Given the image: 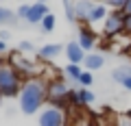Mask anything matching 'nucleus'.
<instances>
[{"label":"nucleus","mask_w":131,"mask_h":126,"mask_svg":"<svg viewBox=\"0 0 131 126\" xmlns=\"http://www.w3.org/2000/svg\"><path fill=\"white\" fill-rule=\"evenodd\" d=\"M48 83L44 78H37V76H28L22 85V91H20V111L24 115H35V113L42 111V104L48 100L46 93Z\"/></svg>","instance_id":"f257e3e1"},{"label":"nucleus","mask_w":131,"mask_h":126,"mask_svg":"<svg viewBox=\"0 0 131 126\" xmlns=\"http://www.w3.org/2000/svg\"><path fill=\"white\" fill-rule=\"evenodd\" d=\"M24 80L11 61H0V98H18Z\"/></svg>","instance_id":"f03ea898"},{"label":"nucleus","mask_w":131,"mask_h":126,"mask_svg":"<svg viewBox=\"0 0 131 126\" xmlns=\"http://www.w3.org/2000/svg\"><path fill=\"white\" fill-rule=\"evenodd\" d=\"M46 93H48V102L55 109H59V111H66L68 107H72V100H70L72 98V89L66 80L52 78L48 83V87H46Z\"/></svg>","instance_id":"7ed1b4c3"},{"label":"nucleus","mask_w":131,"mask_h":126,"mask_svg":"<svg viewBox=\"0 0 131 126\" xmlns=\"http://www.w3.org/2000/svg\"><path fill=\"white\" fill-rule=\"evenodd\" d=\"M125 24H127V15L122 11H112L107 20L103 22V33L107 37H118L125 33Z\"/></svg>","instance_id":"20e7f679"},{"label":"nucleus","mask_w":131,"mask_h":126,"mask_svg":"<svg viewBox=\"0 0 131 126\" xmlns=\"http://www.w3.org/2000/svg\"><path fill=\"white\" fill-rule=\"evenodd\" d=\"M39 126H66V113L55 107H46L39 111Z\"/></svg>","instance_id":"39448f33"},{"label":"nucleus","mask_w":131,"mask_h":126,"mask_svg":"<svg viewBox=\"0 0 131 126\" xmlns=\"http://www.w3.org/2000/svg\"><path fill=\"white\" fill-rule=\"evenodd\" d=\"M48 13H50V9H48L46 2H33V5H28V11H26V15H24V22L26 24H42V20L46 18Z\"/></svg>","instance_id":"423d86ee"},{"label":"nucleus","mask_w":131,"mask_h":126,"mask_svg":"<svg viewBox=\"0 0 131 126\" xmlns=\"http://www.w3.org/2000/svg\"><path fill=\"white\" fill-rule=\"evenodd\" d=\"M77 44H79L85 52L96 46V33L90 28V24H81L79 26V31H77Z\"/></svg>","instance_id":"0eeeda50"},{"label":"nucleus","mask_w":131,"mask_h":126,"mask_svg":"<svg viewBox=\"0 0 131 126\" xmlns=\"http://www.w3.org/2000/svg\"><path fill=\"white\" fill-rule=\"evenodd\" d=\"M63 54L68 57V61H70L72 65H83L88 52H85L77 41H68V44H66V48H63Z\"/></svg>","instance_id":"6e6552de"},{"label":"nucleus","mask_w":131,"mask_h":126,"mask_svg":"<svg viewBox=\"0 0 131 126\" xmlns=\"http://www.w3.org/2000/svg\"><path fill=\"white\" fill-rule=\"evenodd\" d=\"M112 78L116 80L120 87H125L127 91H131V65H120L112 72Z\"/></svg>","instance_id":"1a4fd4ad"},{"label":"nucleus","mask_w":131,"mask_h":126,"mask_svg":"<svg viewBox=\"0 0 131 126\" xmlns=\"http://www.w3.org/2000/svg\"><path fill=\"white\" fill-rule=\"evenodd\" d=\"M66 46H61V44H44L42 48H37V57L42 61H50L55 59V57H59V52H63Z\"/></svg>","instance_id":"9d476101"},{"label":"nucleus","mask_w":131,"mask_h":126,"mask_svg":"<svg viewBox=\"0 0 131 126\" xmlns=\"http://www.w3.org/2000/svg\"><path fill=\"white\" fill-rule=\"evenodd\" d=\"M103 65H105V57L101 54V52H88V57H85V61H83V70L85 72L101 70Z\"/></svg>","instance_id":"9b49d317"},{"label":"nucleus","mask_w":131,"mask_h":126,"mask_svg":"<svg viewBox=\"0 0 131 126\" xmlns=\"http://www.w3.org/2000/svg\"><path fill=\"white\" fill-rule=\"evenodd\" d=\"M92 9H94V2H88V0H79V2H74V18L79 20V22H85V24H88Z\"/></svg>","instance_id":"f8f14e48"},{"label":"nucleus","mask_w":131,"mask_h":126,"mask_svg":"<svg viewBox=\"0 0 131 126\" xmlns=\"http://www.w3.org/2000/svg\"><path fill=\"white\" fill-rule=\"evenodd\" d=\"M107 15H109V9H107V5H94L92 13H90V20H88V24L105 22V20H107Z\"/></svg>","instance_id":"ddd939ff"},{"label":"nucleus","mask_w":131,"mask_h":126,"mask_svg":"<svg viewBox=\"0 0 131 126\" xmlns=\"http://www.w3.org/2000/svg\"><path fill=\"white\" fill-rule=\"evenodd\" d=\"M83 67L81 65H72V63H68V65L63 67V74H66V78L68 80H72V83H79V78H81V74H83Z\"/></svg>","instance_id":"4468645a"},{"label":"nucleus","mask_w":131,"mask_h":126,"mask_svg":"<svg viewBox=\"0 0 131 126\" xmlns=\"http://www.w3.org/2000/svg\"><path fill=\"white\" fill-rule=\"evenodd\" d=\"M90 102H94V93L90 91V89H83V87H81L79 91H77V109L85 107V104H90Z\"/></svg>","instance_id":"2eb2a0df"},{"label":"nucleus","mask_w":131,"mask_h":126,"mask_svg":"<svg viewBox=\"0 0 131 126\" xmlns=\"http://www.w3.org/2000/svg\"><path fill=\"white\" fill-rule=\"evenodd\" d=\"M2 24H18V13L7 7H0V26Z\"/></svg>","instance_id":"dca6fc26"},{"label":"nucleus","mask_w":131,"mask_h":126,"mask_svg":"<svg viewBox=\"0 0 131 126\" xmlns=\"http://www.w3.org/2000/svg\"><path fill=\"white\" fill-rule=\"evenodd\" d=\"M55 24H57V18H55L52 13H48L46 18L42 20L39 28H42V33H52V31H55Z\"/></svg>","instance_id":"f3484780"},{"label":"nucleus","mask_w":131,"mask_h":126,"mask_svg":"<svg viewBox=\"0 0 131 126\" xmlns=\"http://www.w3.org/2000/svg\"><path fill=\"white\" fill-rule=\"evenodd\" d=\"M63 11H66V18H68V22L74 24L77 18H74V2H70V0H63Z\"/></svg>","instance_id":"a211bd4d"},{"label":"nucleus","mask_w":131,"mask_h":126,"mask_svg":"<svg viewBox=\"0 0 131 126\" xmlns=\"http://www.w3.org/2000/svg\"><path fill=\"white\" fill-rule=\"evenodd\" d=\"M114 126H131V113H120L114 117Z\"/></svg>","instance_id":"6ab92c4d"},{"label":"nucleus","mask_w":131,"mask_h":126,"mask_svg":"<svg viewBox=\"0 0 131 126\" xmlns=\"http://www.w3.org/2000/svg\"><path fill=\"white\" fill-rule=\"evenodd\" d=\"M92 83H94V76H92V72H83V74H81V78H79V85H81L83 89H88Z\"/></svg>","instance_id":"aec40b11"},{"label":"nucleus","mask_w":131,"mask_h":126,"mask_svg":"<svg viewBox=\"0 0 131 126\" xmlns=\"http://www.w3.org/2000/svg\"><path fill=\"white\" fill-rule=\"evenodd\" d=\"M18 52H37L35 50V46H33V41H20V46H18Z\"/></svg>","instance_id":"412c9836"},{"label":"nucleus","mask_w":131,"mask_h":126,"mask_svg":"<svg viewBox=\"0 0 131 126\" xmlns=\"http://www.w3.org/2000/svg\"><path fill=\"white\" fill-rule=\"evenodd\" d=\"M26 11H28V5H20V7H18V11H15V13H18V20H24Z\"/></svg>","instance_id":"4be33fe9"},{"label":"nucleus","mask_w":131,"mask_h":126,"mask_svg":"<svg viewBox=\"0 0 131 126\" xmlns=\"http://www.w3.org/2000/svg\"><path fill=\"white\" fill-rule=\"evenodd\" d=\"M9 37H11V33H9V31H0V41H9Z\"/></svg>","instance_id":"5701e85b"},{"label":"nucleus","mask_w":131,"mask_h":126,"mask_svg":"<svg viewBox=\"0 0 131 126\" xmlns=\"http://www.w3.org/2000/svg\"><path fill=\"white\" fill-rule=\"evenodd\" d=\"M125 33L131 37V15H127V24H125Z\"/></svg>","instance_id":"b1692460"},{"label":"nucleus","mask_w":131,"mask_h":126,"mask_svg":"<svg viewBox=\"0 0 131 126\" xmlns=\"http://www.w3.org/2000/svg\"><path fill=\"white\" fill-rule=\"evenodd\" d=\"M122 13H125V15H131V0H127V2H125V9H122Z\"/></svg>","instance_id":"393cba45"},{"label":"nucleus","mask_w":131,"mask_h":126,"mask_svg":"<svg viewBox=\"0 0 131 126\" xmlns=\"http://www.w3.org/2000/svg\"><path fill=\"white\" fill-rule=\"evenodd\" d=\"M5 50H7V44H5V41H0V54H2Z\"/></svg>","instance_id":"a878e982"}]
</instances>
